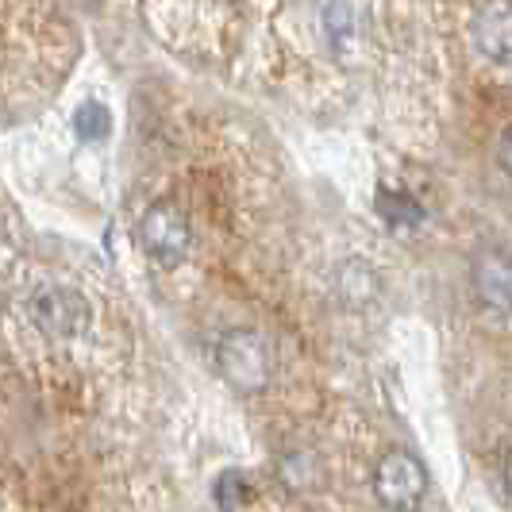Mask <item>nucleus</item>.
<instances>
[{"mask_svg": "<svg viewBox=\"0 0 512 512\" xmlns=\"http://www.w3.org/2000/svg\"><path fill=\"white\" fill-rule=\"evenodd\" d=\"M378 293H382V278H378V266H374V262L351 255L335 266V297L347 308L374 305Z\"/></svg>", "mask_w": 512, "mask_h": 512, "instance_id": "nucleus-8", "label": "nucleus"}, {"mask_svg": "<svg viewBox=\"0 0 512 512\" xmlns=\"http://www.w3.org/2000/svg\"><path fill=\"white\" fill-rule=\"evenodd\" d=\"M378 212H382V220L393 231L420 228V224L428 220L424 205H420L412 193H405V189H397V193H393V189H385L382 197H378Z\"/></svg>", "mask_w": 512, "mask_h": 512, "instance_id": "nucleus-9", "label": "nucleus"}, {"mask_svg": "<svg viewBox=\"0 0 512 512\" xmlns=\"http://www.w3.org/2000/svg\"><path fill=\"white\" fill-rule=\"evenodd\" d=\"M470 39L478 54L497 66H512V4H482L470 16Z\"/></svg>", "mask_w": 512, "mask_h": 512, "instance_id": "nucleus-6", "label": "nucleus"}, {"mask_svg": "<svg viewBox=\"0 0 512 512\" xmlns=\"http://www.w3.org/2000/svg\"><path fill=\"white\" fill-rule=\"evenodd\" d=\"M320 20H324V35H328V47L339 62H355L366 43V31H362V8L355 4H324L320 8Z\"/></svg>", "mask_w": 512, "mask_h": 512, "instance_id": "nucleus-7", "label": "nucleus"}, {"mask_svg": "<svg viewBox=\"0 0 512 512\" xmlns=\"http://www.w3.org/2000/svg\"><path fill=\"white\" fill-rule=\"evenodd\" d=\"M27 320L51 339H77L89 328L93 308H89V297L70 285H39L27 297Z\"/></svg>", "mask_w": 512, "mask_h": 512, "instance_id": "nucleus-2", "label": "nucleus"}, {"mask_svg": "<svg viewBox=\"0 0 512 512\" xmlns=\"http://www.w3.org/2000/svg\"><path fill=\"white\" fill-rule=\"evenodd\" d=\"M501 478H505V489H509V497H512V455L505 459V466H501Z\"/></svg>", "mask_w": 512, "mask_h": 512, "instance_id": "nucleus-14", "label": "nucleus"}, {"mask_svg": "<svg viewBox=\"0 0 512 512\" xmlns=\"http://www.w3.org/2000/svg\"><path fill=\"white\" fill-rule=\"evenodd\" d=\"M135 239H139V247H143L154 262L178 266L181 258L189 255L193 228H189V216H185L181 205H174V201H154V205L139 216Z\"/></svg>", "mask_w": 512, "mask_h": 512, "instance_id": "nucleus-4", "label": "nucleus"}, {"mask_svg": "<svg viewBox=\"0 0 512 512\" xmlns=\"http://www.w3.org/2000/svg\"><path fill=\"white\" fill-rule=\"evenodd\" d=\"M470 289L474 301L489 312H512V251L509 247H482L470 258Z\"/></svg>", "mask_w": 512, "mask_h": 512, "instance_id": "nucleus-5", "label": "nucleus"}, {"mask_svg": "<svg viewBox=\"0 0 512 512\" xmlns=\"http://www.w3.org/2000/svg\"><path fill=\"white\" fill-rule=\"evenodd\" d=\"M216 370H220V378L235 389V393H243V397H251V393H262L270 378H274V362H270V347H266V339L251 328H231L216 339Z\"/></svg>", "mask_w": 512, "mask_h": 512, "instance_id": "nucleus-1", "label": "nucleus"}, {"mask_svg": "<svg viewBox=\"0 0 512 512\" xmlns=\"http://www.w3.org/2000/svg\"><path fill=\"white\" fill-rule=\"evenodd\" d=\"M497 166L512 178V128H505L497 139Z\"/></svg>", "mask_w": 512, "mask_h": 512, "instance_id": "nucleus-13", "label": "nucleus"}, {"mask_svg": "<svg viewBox=\"0 0 512 512\" xmlns=\"http://www.w3.org/2000/svg\"><path fill=\"white\" fill-rule=\"evenodd\" d=\"M278 474H282V482L293 489V493L316 486V478H320V474H316V459H312V455H305V451L285 455L282 466H278Z\"/></svg>", "mask_w": 512, "mask_h": 512, "instance_id": "nucleus-11", "label": "nucleus"}, {"mask_svg": "<svg viewBox=\"0 0 512 512\" xmlns=\"http://www.w3.org/2000/svg\"><path fill=\"white\" fill-rule=\"evenodd\" d=\"M74 131L81 143H101V139H108V131H112L108 108L101 101H85L74 116Z\"/></svg>", "mask_w": 512, "mask_h": 512, "instance_id": "nucleus-10", "label": "nucleus"}, {"mask_svg": "<svg viewBox=\"0 0 512 512\" xmlns=\"http://www.w3.org/2000/svg\"><path fill=\"white\" fill-rule=\"evenodd\" d=\"M212 497H216V505H220L224 512H235L243 501H247V482H243V474H235V470L220 474V482H216V489H212Z\"/></svg>", "mask_w": 512, "mask_h": 512, "instance_id": "nucleus-12", "label": "nucleus"}, {"mask_svg": "<svg viewBox=\"0 0 512 512\" xmlns=\"http://www.w3.org/2000/svg\"><path fill=\"white\" fill-rule=\"evenodd\" d=\"M374 497L389 512H416L428 497V470L412 451H385L374 462Z\"/></svg>", "mask_w": 512, "mask_h": 512, "instance_id": "nucleus-3", "label": "nucleus"}]
</instances>
